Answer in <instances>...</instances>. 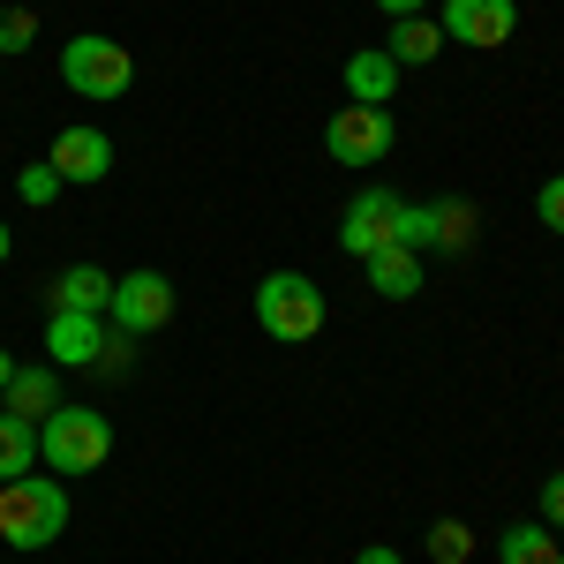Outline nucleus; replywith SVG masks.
<instances>
[{
  "label": "nucleus",
  "mask_w": 564,
  "mask_h": 564,
  "mask_svg": "<svg viewBox=\"0 0 564 564\" xmlns=\"http://www.w3.org/2000/svg\"><path fill=\"white\" fill-rule=\"evenodd\" d=\"M68 527V481L61 475H15L0 481V542L8 550H53Z\"/></svg>",
  "instance_id": "f257e3e1"
},
{
  "label": "nucleus",
  "mask_w": 564,
  "mask_h": 564,
  "mask_svg": "<svg viewBox=\"0 0 564 564\" xmlns=\"http://www.w3.org/2000/svg\"><path fill=\"white\" fill-rule=\"evenodd\" d=\"M113 459V422L98 406H53L39 422V467H61V481L98 475Z\"/></svg>",
  "instance_id": "f03ea898"
},
{
  "label": "nucleus",
  "mask_w": 564,
  "mask_h": 564,
  "mask_svg": "<svg viewBox=\"0 0 564 564\" xmlns=\"http://www.w3.org/2000/svg\"><path fill=\"white\" fill-rule=\"evenodd\" d=\"M481 234V212L467 196H436V204H399V249H414V257H467Z\"/></svg>",
  "instance_id": "7ed1b4c3"
},
{
  "label": "nucleus",
  "mask_w": 564,
  "mask_h": 564,
  "mask_svg": "<svg viewBox=\"0 0 564 564\" xmlns=\"http://www.w3.org/2000/svg\"><path fill=\"white\" fill-rule=\"evenodd\" d=\"M257 324L271 339H286V347L316 339L324 332V286L308 271H263L257 279Z\"/></svg>",
  "instance_id": "20e7f679"
},
{
  "label": "nucleus",
  "mask_w": 564,
  "mask_h": 564,
  "mask_svg": "<svg viewBox=\"0 0 564 564\" xmlns=\"http://www.w3.org/2000/svg\"><path fill=\"white\" fill-rule=\"evenodd\" d=\"M61 84L76 90V98H90V106H113V98L135 84L129 45L106 39V31H84V39H68V45H61Z\"/></svg>",
  "instance_id": "39448f33"
},
{
  "label": "nucleus",
  "mask_w": 564,
  "mask_h": 564,
  "mask_svg": "<svg viewBox=\"0 0 564 564\" xmlns=\"http://www.w3.org/2000/svg\"><path fill=\"white\" fill-rule=\"evenodd\" d=\"M106 324L129 332V339H151L174 324V279L166 271H121L113 279V302H106Z\"/></svg>",
  "instance_id": "423d86ee"
},
{
  "label": "nucleus",
  "mask_w": 564,
  "mask_h": 564,
  "mask_svg": "<svg viewBox=\"0 0 564 564\" xmlns=\"http://www.w3.org/2000/svg\"><path fill=\"white\" fill-rule=\"evenodd\" d=\"M391 143H399V121H391V106H339L332 121H324V151L339 159V166H377Z\"/></svg>",
  "instance_id": "0eeeda50"
},
{
  "label": "nucleus",
  "mask_w": 564,
  "mask_h": 564,
  "mask_svg": "<svg viewBox=\"0 0 564 564\" xmlns=\"http://www.w3.org/2000/svg\"><path fill=\"white\" fill-rule=\"evenodd\" d=\"M436 31H444V45L497 53V45H512V31H520V0H444Z\"/></svg>",
  "instance_id": "6e6552de"
},
{
  "label": "nucleus",
  "mask_w": 564,
  "mask_h": 564,
  "mask_svg": "<svg viewBox=\"0 0 564 564\" xmlns=\"http://www.w3.org/2000/svg\"><path fill=\"white\" fill-rule=\"evenodd\" d=\"M391 234H399V196L369 181V188L347 204V218H339V249L361 263V257H377V249H391Z\"/></svg>",
  "instance_id": "1a4fd4ad"
},
{
  "label": "nucleus",
  "mask_w": 564,
  "mask_h": 564,
  "mask_svg": "<svg viewBox=\"0 0 564 564\" xmlns=\"http://www.w3.org/2000/svg\"><path fill=\"white\" fill-rule=\"evenodd\" d=\"M45 166L68 181V188H98V181L113 174V135H106V129H84V121H76V129H61V135H53Z\"/></svg>",
  "instance_id": "9d476101"
},
{
  "label": "nucleus",
  "mask_w": 564,
  "mask_h": 564,
  "mask_svg": "<svg viewBox=\"0 0 564 564\" xmlns=\"http://www.w3.org/2000/svg\"><path fill=\"white\" fill-rule=\"evenodd\" d=\"M106 316H84V308H53L45 316V361L53 369H90L98 361V347H106Z\"/></svg>",
  "instance_id": "9b49d317"
},
{
  "label": "nucleus",
  "mask_w": 564,
  "mask_h": 564,
  "mask_svg": "<svg viewBox=\"0 0 564 564\" xmlns=\"http://www.w3.org/2000/svg\"><path fill=\"white\" fill-rule=\"evenodd\" d=\"M399 61H391L384 45H361V53H347V98L354 106H391V90H399Z\"/></svg>",
  "instance_id": "f8f14e48"
},
{
  "label": "nucleus",
  "mask_w": 564,
  "mask_h": 564,
  "mask_svg": "<svg viewBox=\"0 0 564 564\" xmlns=\"http://www.w3.org/2000/svg\"><path fill=\"white\" fill-rule=\"evenodd\" d=\"M113 302V271H98V263H68L61 279H53V308H84V316H106Z\"/></svg>",
  "instance_id": "ddd939ff"
},
{
  "label": "nucleus",
  "mask_w": 564,
  "mask_h": 564,
  "mask_svg": "<svg viewBox=\"0 0 564 564\" xmlns=\"http://www.w3.org/2000/svg\"><path fill=\"white\" fill-rule=\"evenodd\" d=\"M361 271H369V286L384 294V302H406V294H422V257L414 249H377V257H361Z\"/></svg>",
  "instance_id": "4468645a"
},
{
  "label": "nucleus",
  "mask_w": 564,
  "mask_h": 564,
  "mask_svg": "<svg viewBox=\"0 0 564 564\" xmlns=\"http://www.w3.org/2000/svg\"><path fill=\"white\" fill-rule=\"evenodd\" d=\"M384 53L399 61V68H430L436 53H444V31H436V15H399V23H391V39H384Z\"/></svg>",
  "instance_id": "2eb2a0df"
},
{
  "label": "nucleus",
  "mask_w": 564,
  "mask_h": 564,
  "mask_svg": "<svg viewBox=\"0 0 564 564\" xmlns=\"http://www.w3.org/2000/svg\"><path fill=\"white\" fill-rule=\"evenodd\" d=\"M0 399H8V414H23V422H45V414L61 406V384H53V361H45V369H15Z\"/></svg>",
  "instance_id": "dca6fc26"
},
{
  "label": "nucleus",
  "mask_w": 564,
  "mask_h": 564,
  "mask_svg": "<svg viewBox=\"0 0 564 564\" xmlns=\"http://www.w3.org/2000/svg\"><path fill=\"white\" fill-rule=\"evenodd\" d=\"M497 564H557V527H542V520L505 527V542H497Z\"/></svg>",
  "instance_id": "f3484780"
},
{
  "label": "nucleus",
  "mask_w": 564,
  "mask_h": 564,
  "mask_svg": "<svg viewBox=\"0 0 564 564\" xmlns=\"http://www.w3.org/2000/svg\"><path fill=\"white\" fill-rule=\"evenodd\" d=\"M39 467V422H23V414H0V481L31 475Z\"/></svg>",
  "instance_id": "a211bd4d"
},
{
  "label": "nucleus",
  "mask_w": 564,
  "mask_h": 564,
  "mask_svg": "<svg viewBox=\"0 0 564 564\" xmlns=\"http://www.w3.org/2000/svg\"><path fill=\"white\" fill-rule=\"evenodd\" d=\"M422 550H430V564H467L475 557V527L467 520H436L430 534H422Z\"/></svg>",
  "instance_id": "6ab92c4d"
},
{
  "label": "nucleus",
  "mask_w": 564,
  "mask_h": 564,
  "mask_svg": "<svg viewBox=\"0 0 564 564\" xmlns=\"http://www.w3.org/2000/svg\"><path fill=\"white\" fill-rule=\"evenodd\" d=\"M31 39H39V15H31L23 0H8V8H0V53H23Z\"/></svg>",
  "instance_id": "aec40b11"
},
{
  "label": "nucleus",
  "mask_w": 564,
  "mask_h": 564,
  "mask_svg": "<svg viewBox=\"0 0 564 564\" xmlns=\"http://www.w3.org/2000/svg\"><path fill=\"white\" fill-rule=\"evenodd\" d=\"M61 188H68V181L53 174V166H23V174H15V196H23V204H31V212H39V204H53V196H61Z\"/></svg>",
  "instance_id": "412c9836"
},
{
  "label": "nucleus",
  "mask_w": 564,
  "mask_h": 564,
  "mask_svg": "<svg viewBox=\"0 0 564 564\" xmlns=\"http://www.w3.org/2000/svg\"><path fill=\"white\" fill-rule=\"evenodd\" d=\"M129 361H135L129 332H106V347H98V361H90V369H98V377H121V369H129Z\"/></svg>",
  "instance_id": "4be33fe9"
},
{
  "label": "nucleus",
  "mask_w": 564,
  "mask_h": 564,
  "mask_svg": "<svg viewBox=\"0 0 564 564\" xmlns=\"http://www.w3.org/2000/svg\"><path fill=\"white\" fill-rule=\"evenodd\" d=\"M534 212H542V226H550V234H564V174H550V181H542Z\"/></svg>",
  "instance_id": "5701e85b"
},
{
  "label": "nucleus",
  "mask_w": 564,
  "mask_h": 564,
  "mask_svg": "<svg viewBox=\"0 0 564 564\" xmlns=\"http://www.w3.org/2000/svg\"><path fill=\"white\" fill-rule=\"evenodd\" d=\"M542 527H564V475L542 481Z\"/></svg>",
  "instance_id": "b1692460"
},
{
  "label": "nucleus",
  "mask_w": 564,
  "mask_h": 564,
  "mask_svg": "<svg viewBox=\"0 0 564 564\" xmlns=\"http://www.w3.org/2000/svg\"><path fill=\"white\" fill-rule=\"evenodd\" d=\"M354 564H406V557H399L391 542H369V550H354Z\"/></svg>",
  "instance_id": "393cba45"
},
{
  "label": "nucleus",
  "mask_w": 564,
  "mask_h": 564,
  "mask_svg": "<svg viewBox=\"0 0 564 564\" xmlns=\"http://www.w3.org/2000/svg\"><path fill=\"white\" fill-rule=\"evenodd\" d=\"M377 8H384L391 23H399V15H430V0H377Z\"/></svg>",
  "instance_id": "a878e982"
},
{
  "label": "nucleus",
  "mask_w": 564,
  "mask_h": 564,
  "mask_svg": "<svg viewBox=\"0 0 564 564\" xmlns=\"http://www.w3.org/2000/svg\"><path fill=\"white\" fill-rule=\"evenodd\" d=\"M8 377H15V354L0 347V391H8Z\"/></svg>",
  "instance_id": "bb28decb"
},
{
  "label": "nucleus",
  "mask_w": 564,
  "mask_h": 564,
  "mask_svg": "<svg viewBox=\"0 0 564 564\" xmlns=\"http://www.w3.org/2000/svg\"><path fill=\"white\" fill-rule=\"evenodd\" d=\"M8 249H15V234H8V226H0V263H8Z\"/></svg>",
  "instance_id": "cd10ccee"
},
{
  "label": "nucleus",
  "mask_w": 564,
  "mask_h": 564,
  "mask_svg": "<svg viewBox=\"0 0 564 564\" xmlns=\"http://www.w3.org/2000/svg\"><path fill=\"white\" fill-rule=\"evenodd\" d=\"M557 564H564V550H557Z\"/></svg>",
  "instance_id": "c85d7f7f"
}]
</instances>
